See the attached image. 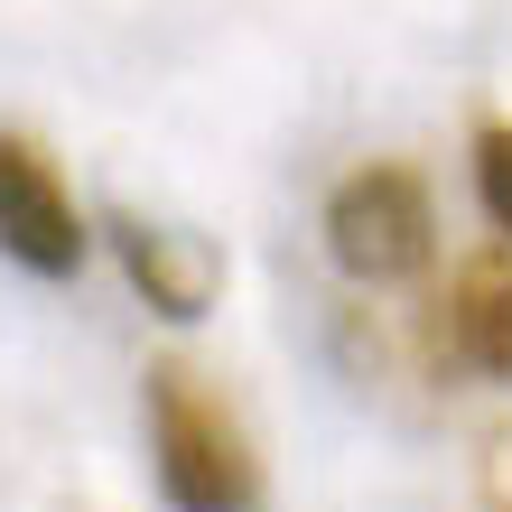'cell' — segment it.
<instances>
[{
	"label": "cell",
	"instance_id": "cell-1",
	"mask_svg": "<svg viewBox=\"0 0 512 512\" xmlns=\"http://www.w3.org/2000/svg\"><path fill=\"white\" fill-rule=\"evenodd\" d=\"M149 447L177 512H261V447L196 364H149Z\"/></svg>",
	"mask_w": 512,
	"mask_h": 512
},
{
	"label": "cell",
	"instance_id": "cell-2",
	"mask_svg": "<svg viewBox=\"0 0 512 512\" xmlns=\"http://www.w3.org/2000/svg\"><path fill=\"white\" fill-rule=\"evenodd\" d=\"M326 252L354 289H401L429 270L438 252V205H429V177L401 168V159H373L354 168L336 196H326Z\"/></svg>",
	"mask_w": 512,
	"mask_h": 512
},
{
	"label": "cell",
	"instance_id": "cell-3",
	"mask_svg": "<svg viewBox=\"0 0 512 512\" xmlns=\"http://www.w3.org/2000/svg\"><path fill=\"white\" fill-rule=\"evenodd\" d=\"M84 243H94V233H84L56 159L28 131H0V252L19 270H38V280H75Z\"/></svg>",
	"mask_w": 512,
	"mask_h": 512
},
{
	"label": "cell",
	"instance_id": "cell-4",
	"mask_svg": "<svg viewBox=\"0 0 512 512\" xmlns=\"http://www.w3.org/2000/svg\"><path fill=\"white\" fill-rule=\"evenodd\" d=\"M112 243H122L131 289L149 298L159 317H205L224 298V252L187 224H140V215H112Z\"/></svg>",
	"mask_w": 512,
	"mask_h": 512
},
{
	"label": "cell",
	"instance_id": "cell-5",
	"mask_svg": "<svg viewBox=\"0 0 512 512\" xmlns=\"http://www.w3.org/2000/svg\"><path fill=\"white\" fill-rule=\"evenodd\" d=\"M438 354L485 382H512V243L475 252L438 298Z\"/></svg>",
	"mask_w": 512,
	"mask_h": 512
},
{
	"label": "cell",
	"instance_id": "cell-6",
	"mask_svg": "<svg viewBox=\"0 0 512 512\" xmlns=\"http://www.w3.org/2000/svg\"><path fill=\"white\" fill-rule=\"evenodd\" d=\"M475 196H485L494 233L512 243V122H485V140H475Z\"/></svg>",
	"mask_w": 512,
	"mask_h": 512
},
{
	"label": "cell",
	"instance_id": "cell-7",
	"mask_svg": "<svg viewBox=\"0 0 512 512\" xmlns=\"http://www.w3.org/2000/svg\"><path fill=\"white\" fill-rule=\"evenodd\" d=\"M475 494H485V512H512V429L485 438V466H475Z\"/></svg>",
	"mask_w": 512,
	"mask_h": 512
}]
</instances>
